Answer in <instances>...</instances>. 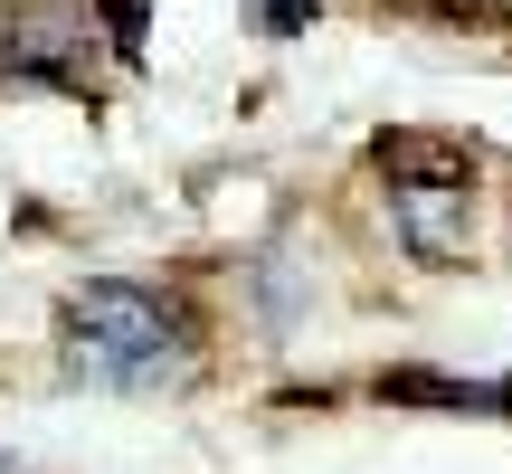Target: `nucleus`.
<instances>
[{
  "label": "nucleus",
  "mask_w": 512,
  "mask_h": 474,
  "mask_svg": "<svg viewBox=\"0 0 512 474\" xmlns=\"http://www.w3.org/2000/svg\"><path fill=\"white\" fill-rule=\"evenodd\" d=\"M190 361V323L181 304H162V294L143 285H76L67 294V370L95 389H162L181 380Z\"/></svg>",
  "instance_id": "1"
},
{
  "label": "nucleus",
  "mask_w": 512,
  "mask_h": 474,
  "mask_svg": "<svg viewBox=\"0 0 512 474\" xmlns=\"http://www.w3.org/2000/svg\"><path fill=\"white\" fill-rule=\"evenodd\" d=\"M370 162H380V181H389V209H399L408 256L456 266L465 237H475V152L446 143V133H380Z\"/></svg>",
  "instance_id": "2"
},
{
  "label": "nucleus",
  "mask_w": 512,
  "mask_h": 474,
  "mask_svg": "<svg viewBox=\"0 0 512 474\" xmlns=\"http://www.w3.org/2000/svg\"><path fill=\"white\" fill-rule=\"evenodd\" d=\"M380 399H408V408H503V418H512V380H437V370H389Z\"/></svg>",
  "instance_id": "3"
},
{
  "label": "nucleus",
  "mask_w": 512,
  "mask_h": 474,
  "mask_svg": "<svg viewBox=\"0 0 512 474\" xmlns=\"http://www.w3.org/2000/svg\"><path fill=\"white\" fill-rule=\"evenodd\" d=\"M304 19H313V0H256V29L266 38H294Z\"/></svg>",
  "instance_id": "4"
},
{
  "label": "nucleus",
  "mask_w": 512,
  "mask_h": 474,
  "mask_svg": "<svg viewBox=\"0 0 512 474\" xmlns=\"http://www.w3.org/2000/svg\"><path fill=\"white\" fill-rule=\"evenodd\" d=\"M143 10H152V0H105V29H114V48H143Z\"/></svg>",
  "instance_id": "5"
},
{
  "label": "nucleus",
  "mask_w": 512,
  "mask_h": 474,
  "mask_svg": "<svg viewBox=\"0 0 512 474\" xmlns=\"http://www.w3.org/2000/svg\"><path fill=\"white\" fill-rule=\"evenodd\" d=\"M0 474H19V465H0Z\"/></svg>",
  "instance_id": "6"
}]
</instances>
